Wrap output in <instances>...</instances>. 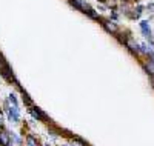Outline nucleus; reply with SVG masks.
<instances>
[{"label": "nucleus", "instance_id": "nucleus-6", "mask_svg": "<svg viewBox=\"0 0 154 146\" xmlns=\"http://www.w3.org/2000/svg\"><path fill=\"white\" fill-rule=\"evenodd\" d=\"M126 46H128V48H130L131 51H134V52H139V51H140V49H139L140 46H139L137 43H134V42H131V40H128V42H126Z\"/></svg>", "mask_w": 154, "mask_h": 146}, {"label": "nucleus", "instance_id": "nucleus-2", "mask_svg": "<svg viewBox=\"0 0 154 146\" xmlns=\"http://www.w3.org/2000/svg\"><path fill=\"white\" fill-rule=\"evenodd\" d=\"M8 115L12 122H19L20 120V117H19V109H17V106H11L9 111H8Z\"/></svg>", "mask_w": 154, "mask_h": 146}, {"label": "nucleus", "instance_id": "nucleus-7", "mask_svg": "<svg viewBox=\"0 0 154 146\" xmlns=\"http://www.w3.org/2000/svg\"><path fill=\"white\" fill-rule=\"evenodd\" d=\"M26 144H28V146H38L37 140H35L32 135H28V137H26Z\"/></svg>", "mask_w": 154, "mask_h": 146}, {"label": "nucleus", "instance_id": "nucleus-9", "mask_svg": "<svg viewBox=\"0 0 154 146\" xmlns=\"http://www.w3.org/2000/svg\"><path fill=\"white\" fill-rule=\"evenodd\" d=\"M140 11H142V6H137V9L134 11V14H133V17H134V19H137V17L140 16Z\"/></svg>", "mask_w": 154, "mask_h": 146}, {"label": "nucleus", "instance_id": "nucleus-8", "mask_svg": "<svg viewBox=\"0 0 154 146\" xmlns=\"http://www.w3.org/2000/svg\"><path fill=\"white\" fill-rule=\"evenodd\" d=\"M146 69H148V72L151 75H154V62H148L146 63Z\"/></svg>", "mask_w": 154, "mask_h": 146}, {"label": "nucleus", "instance_id": "nucleus-13", "mask_svg": "<svg viewBox=\"0 0 154 146\" xmlns=\"http://www.w3.org/2000/svg\"><path fill=\"white\" fill-rule=\"evenodd\" d=\"M148 11H152V12H154V3L148 5Z\"/></svg>", "mask_w": 154, "mask_h": 146}, {"label": "nucleus", "instance_id": "nucleus-12", "mask_svg": "<svg viewBox=\"0 0 154 146\" xmlns=\"http://www.w3.org/2000/svg\"><path fill=\"white\" fill-rule=\"evenodd\" d=\"M12 140H14L17 144H20V143H22V138H20V137H17V135H14V137H12Z\"/></svg>", "mask_w": 154, "mask_h": 146}, {"label": "nucleus", "instance_id": "nucleus-11", "mask_svg": "<svg viewBox=\"0 0 154 146\" xmlns=\"http://www.w3.org/2000/svg\"><path fill=\"white\" fill-rule=\"evenodd\" d=\"M72 146H85L80 140H72Z\"/></svg>", "mask_w": 154, "mask_h": 146}, {"label": "nucleus", "instance_id": "nucleus-14", "mask_svg": "<svg viewBox=\"0 0 154 146\" xmlns=\"http://www.w3.org/2000/svg\"><path fill=\"white\" fill-rule=\"evenodd\" d=\"M100 2H106V0H100Z\"/></svg>", "mask_w": 154, "mask_h": 146}, {"label": "nucleus", "instance_id": "nucleus-1", "mask_svg": "<svg viewBox=\"0 0 154 146\" xmlns=\"http://www.w3.org/2000/svg\"><path fill=\"white\" fill-rule=\"evenodd\" d=\"M140 29H142V34L148 38L149 42H152V34H151V28H149V23L146 20L140 22Z\"/></svg>", "mask_w": 154, "mask_h": 146}, {"label": "nucleus", "instance_id": "nucleus-3", "mask_svg": "<svg viewBox=\"0 0 154 146\" xmlns=\"http://www.w3.org/2000/svg\"><path fill=\"white\" fill-rule=\"evenodd\" d=\"M11 143V135L6 132H0V144L2 146H9Z\"/></svg>", "mask_w": 154, "mask_h": 146}, {"label": "nucleus", "instance_id": "nucleus-16", "mask_svg": "<svg viewBox=\"0 0 154 146\" xmlns=\"http://www.w3.org/2000/svg\"><path fill=\"white\" fill-rule=\"evenodd\" d=\"M63 146H66V144H63Z\"/></svg>", "mask_w": 154, "mask_h": 146}, {"label": "nucleus", "instance_id": "nucleus-10", "mask_svg": "<svg viewBox=\"0 0 154 146\" xmlns=\"http://www.w3.org/2000/svg\"><path fill=\"white\" fill-rule=\"evenodd\" d=\"M9 103H11L12 106H17V100H16V97H14V96H12V94L9 96Z\"/></svg>", "mask_w": 154, "mask_h": 146}, {"label": "nucleus", "instance_id": "nucleus-4", "mask_svg": "<svg viewBox=\"0 0 154 146\" xmlns=\"http://www.w3.org/2000/svg\"><path fill=\"white\" fill-rule=\"evenodd\" d=\"M31 114H32V117H35L37 120H46V115L38 109V108H32L31 109Z\"/></svg>", "mask_w": 154, "mask_h": 146}, {"label": "nucleus", "instance_id": "nucleus-5", "mask_svg": "<svg viewBox=\"0 0 154 146\" xmlns=\"http://www.w3.org/2000/svg\"><path fill=\"white\" fill-rule=\"evenodd\" d=\"M103 26H105V29L109 31V32H116V31H117V25H116L114 22H103Z\"/></svg>", "mask_w": 154, "mask_h": 146}, {"label": "nucleus", "instance_id": "nucleus-15", "mask_svg": "<svg viewBox=\"0 0 154 146\" xmlns=\"http://www.w3.org/2000/svg\"><path fill=\"white\" fill-rule=\"evenodd\" d=\"M0 66H2V63H0Z\"/></svg>", "mask_w": 154, "mask_h": 146}]
</instances>
